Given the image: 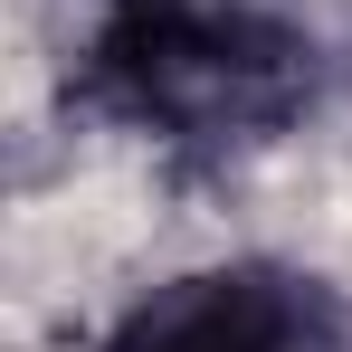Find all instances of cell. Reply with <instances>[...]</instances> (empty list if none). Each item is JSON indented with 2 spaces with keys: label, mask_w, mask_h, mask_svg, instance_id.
Wrapping results in <instances>:
<instances>
[{
  "label": "cell",
  "mask_w": 352,
  "mask_h": 352,
  "mask_svg": "<svg viewBox=\"0 0 352 352\" xmlns=\"http://www.w3.org/2000/svg\"><path fill=\"white\" fill-rule=\"evenodd\" d=\"M105 352H343V314L286 267H200L143 295Z\"/></svg>",
  "instance_id": "7a4b0ae2"
},
{
  "label": "cell",
  "mask_w": 352,
  "mask_h": 352,
  "mask_svg": "<svg viewBox=\"0 0 352 352\" xmlns=\"http://www.w3.org/2000/svg\"><path fill=\"white\" fill-rule=\"evenodd\" d=\"M96 96L181 153L267 143L305 105V38L238 0H124L96 38Z\"/></svg>",
  "instance_id": "6da1fadb"
}]
</instances>
